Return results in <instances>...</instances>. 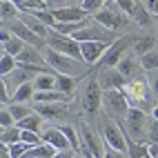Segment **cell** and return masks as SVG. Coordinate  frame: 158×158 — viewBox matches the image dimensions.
<instances>
[{"label": "cell", "mask_w": 158, "mask_h": 158, "mask_svg": "<svg viewBox=\"0 0 158 158\" xmlns=\"http://www.w3.org/2000/svg\"><path fill=\"white\" fill-rule=\"evenodd\" d=\"M102 143L107 147H111V149H116V152H123V154L129 152L127 134H125V129L114 118H107L102 125Z\"/></svg>", "instance_id": "3"}, {"label": "cell", "mask_w": 158, "mask_h": 158, "mask_svg": "<svg viewBox=\"0 0 158 158\" xmlns=\"http://www.w3.org/2000/svg\"><path fill=\"white\" fill-rule=\"evenodd\" d=\"M125 123H127V129H129L131 134H136V136H145L147 129H149V120L145 118L143 109H136V107H131V109L127 111Z\"/></svg>", "instance_id": "11"}, {"label": "cell", "mask_w": 158, "mask_h": 158, "mask_svg": "<svg viewBox=\"0 0 158 158\" xmlns=\"http://www.w3.org/2000/svg\"><path fill=\"white\" fill-rule=\"evenodd\" d=\"M56 82H58V91L69 94V96L73 94V89H76V78H73V76H62V73H58Z\"/></svg>", "instance_id": "30"}, {"label": "cell", "mask_w": 158, "mask_h": 158, "mask_svg": "<svg viewBox=\"0 0 158 158\" xmlns=\"http://www.w3.org/2000/svg\"><path fill=\"white\" fill-rule=\"evenodd\" d=\"M129 20H134L136 25H152V14H149V9H147V2H134V9H131V14H129Z\"/></svg>", "instance_id": "22"}, {"label": "cell", "mask_w": 158, "mask_h": 158, "mask_svg": "<svg viewBox=\"0 0 158 158\" xmlns=\"http://www.w3.org/2000/svg\"><path fill=\"white\" fill-rule=\"evenodd\" d=\"M7 147H9V145H7ZM9 152H11V158H25V154L29 152V145L20 140V143H16V145L9 147Z\"/></svg>", "instance_id": "35"}, {"label": "cell", "mask_w": 158, "mask_h": 158, "mask_svg": "<svg viewBox=\"0 0 158 158\" xmlns=\"http://www.w3.org/2000/svg\"><path fill=\"white\" fill-rule=\"evenodd\" d=\"M80 100H82L85 111H89V114H98L100 111V107H102V87H100L98 78H91V80L85 82Z\"/></svg>", "instance_id": "7"}, {"label": "cell", "mask_w": 158, "mask_h": 158, "mask_svg": "<svg viewBox=\"0 0 158 158\" xmlns=\"http://www.w3.org/2000/svg\"><path fill=\"white\" fill-rule=\"evenodd\" d=\"M109 47H111L109 43H80V49H82V62H85V65H94V62L102 60Z\"/></svg>", "instance_id": "12"}, {"label": "cell", "mask_w": 158, "mask_h": 158, "mask_svg": "<svg viewBox=\"0 0 158 158\" xmlns=\"http://www.w3.org/2000/svg\"><path fill=\"white\" fill-rule=\"evenodd\" d=\"M154 20H156V25H158V18H154Z\"/></svg>", "instance_id": "41"}, {"label": "cell", "mask_w": 158, "mask_h": 158, "mask_svg": "<svg viewBox=\"0 0 158 158\" xmlns=\"http://www.w3.org/2000/svg\"><path fill=\"white\" fill-rule=\"evenodd\" d=\"M0 127H2V129L16 127V120H14L11 111H9V107H2V111H0Z\"/></svg>", "instance_id": "34"}, {"label": "cell", "mask_w": 158, "mask_h": 158, "mask_svg": "<svg viewBox=\"0 0 158 158\" xmlns=\"http://www.w3.org/2000/svg\"><path fill=\"white\" fill-rule=\"evenodd\" d=\"M152 120H154V123H158V102L152 107Z\"/></svg>", "instance_id": "40"}, {"label": "cell", "mask_w": 158, "mask_h": 158, "mask_svg": "<svg viewBox=\"0 0 158 158\" xmlns=\"http://www.w3.org/2000/svg\"><path fill=\"white\" fill-rule=\"evenodd\" d=\"M43 54H45L47 65L54 69L56 73H62V76H76V73H85V71H87L82 60L69 58V56H65V54H58V51L49 49V47L43 49Z\"/></svg>", "instance_id": "1"}, {"label": "cell", "mask_w": 158, "mask_h": 158, "mask_svg": "<svg viewBox=\"0 0 158 158\" xmlns=\"http://www.w3.org/2000/svg\"><path fill=\"white\" fill-rule=\"evenodd\" d=\"M9 111H11L14 120H16V125H18L20 120H25V118H27V116L34 111V109L27 107V105H20V102H11V105H9Z\"/></svg>", "instance_id": "31"}, {"label": "cell", "mask_w": 158, "mask_h": 158, "mask_svg": "<svg viewBox=\"0 0 158 158\" xmlns=\"http://www.w3.org/2000/svg\"><path fill=\"white\" fill-rule=\"evenodd\" d=\"M0 16H2L5 23H7L9 18L20 16V9H18V5H16V0H2V2H0Z\"/></svg>", "instance_id": "27"}, {"label": "cell", "mask_w": 158, "mask_h": 158, "mask_svg": "<svg viewBox=\"0 0 158 158\" xmlns=\"http://www.w3.org/2000/svg\"><path fill=\"white\" fill-rule=\"evenodd\" d=\"M98 82H100L102 91H111V89L123 91V89H125V85H127V80H125V78H123L116 69H105L100 76H98Z\"/></svg>", "instance_id": "15"}, {"label": "cell", "mask_w": 158, "mask_h": 158, "mask_svg": "<svg viewBox=\"0 0 158 158\" xmlns=\"http://www.w3.org/2000/svg\"><path fill=\"white\" fill-rule=\"evenodd\" d=\"M62 134H65L67 136V140H69V147H71V149L73 152H80V145H82V140H80V134L76 131V129H73V127H69V125H62Z\"/></svg>", "instance_id": "28"}, {"label": "cell", "mask_w": 158, "mask_h": 158, "mask_svg": "<svg viewBox=\"0 0 158 158\" xmlns=\"http://www.w3.org/2000/svg\"><path fill=\"white\" fill-rule=\"evenodd\" d=\"M18 127L23 129V131H34V134H40V136H43V131L47 129L45 127V118H43V116H38L36 111H31L25 120H20Z\"/></svg>", "instance_id": "20"}, {"label": "cell", "mask_w": 158, "mask_h": 158, "mask_svg": "<svg viewBox=\"0 0 158 158\" xmlns=\"http://www.w3.org/2000/svg\"><path fill=\"white\" fill-rule=\"evenodd\" d=\"M147 9H149L152 18H158V0H152V2H147Z\"/></svg>", "instance_id": "37"}, {"label": "cell", "mask_w": 158, "mask_h": 158, "mask_svg": "<svg viewBox=\"0 0 158 158\" xmlns=\"http://www.w3.org/2000/svg\"><path fill=\"white\" fill-rule=\"evenodd\" d=\"M0 40H2V51L9 54V56H14V58H18L25 51V47H27L23 40L16 38V36H11V31H7V29L0 31Z\"/></svg>", "instance_id": "16"}, {"label": "cell", "mask_w": 158, "mask_h": 158, "mask_svg": "<svg viewBox=\"0 0 158 158\" xmlns=\"http://www.w3.org/2000/svg\"><path fill=\"white\" fill-rule=\"evenodd\" d=\"M80 138L87 145V149L94 154V158H105V145L100 143V138L89 127H85V125H82V129H80Z\"/></svg>", "instance_id": "18"}, {"label": "cell", "mask_w": 158, "mask_h": 158, "mask_svg": "<svg viewBox=\"0 0 158 158\" xmlns=\"http://www.w3.org/2000/svg\"><path fill=\"white\" fill-rule=\"evenodd\" d=\"M71 96L69 94H62V91H45V94H36L34 102L36 105H54V102H69Z\"/></svg>", "instance_id": "23"}, {"label": "cell", "mask_w": 158, "mask_h": 158, "mask_svg": "<svg viewBox=\"0 0 158 158\" xmlns=\"http://www.w3.org/2000/svg\"><path fill=\"white\" fill-rule=\"evenodd\" d=\"M123 94L127 96L129 105L136 109H140L145 102H149V96H152V85L149 80H145L143 76L134 78V80H127V85H125Z\"/></svg>", "instance_id": "4"}, {"label": "cell", "mask_w": 158, "mask_h": 158, "mask_svg": "<svg viewBox=\"0 0 158 158\" xmlns=\"http://www.w3.org/2000/svg\"><path fill=\"white\" fill-rule=\"evenodd\" d=\"M31 109H34L38 116H43L45 120H65L67 114H69V107L67 102H54V105H31Z\"/></svg>", "instance_id": "10"}, {"label": "cell", "mask_w": 158, "mask_h": 158, "mask_svg": "<svg viewBox=\"0 0 158 158\" xmlns=\"http://www.w3.org/2000/svg\"><path fill=\"white\" fill-rule=\"evenodd\" d=\"M102 109L109 114V118H123L127 116V111L131 109V105L127 100V96H125L123 91L118 89H111V91H102Z\"/></svg>", "instance_id": "5"}, {"label": "cell", "mask_w": 158, "mask_h": 158, "mask_svg": "<svg viewBox=\"0 0 158 158\" xmlns=\"http://www.w3.org/2000/svg\"><path fill=\"white\" fill-rule=\"evenodd\" d=\"M140 67H143L145 71H154V69H158V49L149 51L147 56L140 58Z\"/></svg>", "instance_id": "33"}, {"label": "cell", "mask_w": 158, "mask_h": 158, "mask_svg": "<svg viewBox=\"0 0 158 158\" xmlns=\"http://www.w3.org/2000/svg\"><path fill=\"white\" fill-rule=\"evenodd\" d=\"M154 49H158L154 36H138V38H134V47H131V51H134L138 58L147 56V54H149V51H154Z\"/></svg>", "instance_id": "21"}, {"label": "cell", "mask_w": 158, "mask_h": 158, "mask_svg": "<svg viewBox=\"0 0 158 158\" xmlns=\"http://www.w3.org/2000/svg\"><path fill=\"white\" fill-rule=\"evenodd\" d=\"M94 18H96V23H98L100 27L114 31V34H118V29H125V27L129 25V18L125 16L120 9H118V5L111 2V0H109L107 5H105L102 11H100V14H96Z\"/></svg>", "instance_id": "2"}, {"label": "cell", "mask_w": 158, "mask_h": 158, "mask_svg": "<svg viewBox=\"0 0 158 158\" xmlns=\"http://www.w3.org/2000/svg\"><path fill=\"white\" fill-rule=\"evenodd\" d=\"M43 143L51 145L56 152H67V149H71V147H69V140H67V136L62 134L60 127H47V129L43 131Z\"/></svg>", "instance_id": "14"}, {"label": "cell", "mask_w": 158, "mask_h": 158, "mask_svg": "<svg viewBox=\"0 0 158 158\" xmlns=\"http://www.w3.org/2000/svg\"><path fill=\"white\" fill-rule=\"evenodd\" d=\"M56 76H58V73H56L54 69H49V71H43V73H38V76H36V80H34L36 94H45V91H56V89H58Z\"/></svg>", "instance_id": "19"}, {"label": "cell", "mask_w": 158, "mask_h": 158, "mask_svg": "<svg viewBox=\"0 0 158 158\" xmlns=\"http://www.w3.org/2000/svg\"><path fill=\"white\" fill-rule=\"evenodd\" d=\"M105 158H129V156L123 154V152H116V149H111V147L105 145Z\"/></svg>", "instance_id": "36"}, {"label": "cell", "mask_w": 158, "mask_h": 158, "mask_svg": "<svg viewBox=\"0 0 158 158\" xmlns=\"http://www.w3.org/2000/svg\"><path fill=\"white\" fill-rule=\"evenodd\" d=\"M56 154H58V152H56L51 145L40 143V145H36V147H29V152L25 154V158H54Z\"/></svg>", "instance_id": "24"}, {"label": "cell", "mask_w": 158, "mask_h": 158, "mask_svg": "<svg viewBox=\"0 0 158 158\" xmlns=\"http://www.w3.org/2000/svg\"><path fill=\"white\" fill-rule=\"evenodd\" d=\"M54 158H78V154L73 152V149H67V152H58Z\"/></svg>", "instance_id": "38"}, {"label": "cell", "mask_w": 158, "mask_h": 158, "mask_svg": "<svg viewBox=\"0 0 158 158\" xmlns=\"http://www.w3.org/2000/svg\"><path fill=\"white\" fill-rule=\"evenodd\" d=\"M149 85H152V91H154L156 96H158V76H154V78L149 80Z\"/></svg>", "instance_id": "39"}, {"label": "cell", "mask_w": 158, "mask_h": 158, "mask_svg": "<svg viewBox=\"0 0 158 158\" xmlns=\"http://www.w3.org/2000/svg\"><path fill=\"white\" fill-rule=\"evenodd\" d=\"M47 47L58 51V54H65L69 58H76V60H82V49H80V43H76L71 36H62L58 31H51V36L47 38Z\"/></svg>", "instance_id": "6"}, {"label": "cell", "mask_w": 158, "mask_h": 158, "mask_svg": "<svg viewBox=\"0 0 158 158\" xmlns=\"http://www.w3.org/2000/svg\"><path fill=\"white\" fill-rule=\"evenodd\" d=\"M131 47H134V40H131V38H118V40H116V43L107 49L105 58L100 60L102 67H105V69H116V67H118V62L131 51Z\"/></svg>", "instance_id": "8"}, {"label": "cell", "mask_w": 158, "mask_h": 158, "mask_svg": "<svg viewBox=\"0 0 158 158\" xmlns=\"http://www.w3.org/2000/svg\"><path fill=\"white\" fill-rule=\"evenodd\" d=\"M2 29H7V31H11V36H16V38H20L25 45H29V47H36V49H40V47H47V43L43 38H38L34 31H31L23 20H11V25H5Z\"/></svg>", "instance_id": "9"}, {"label": "cell", "mask_w": 158, "mask_h": 158, "mask_svg": "<svg viewBox=\"0 0 158 158\" xmlns=\"http://www.w3.org/2000/svg\"><path fill=\"white\" fill-rule=\"evenodd\" d=\"M138 69H143V67H140V58L136 56L134 51H129V54L118 62V67H116V71H118L125 80H134V78H138Z\"/></svg>", "instance_id": "13"}, {"label": "cell", "mask_w": 158, "mask_h": 158, "mask_svg": "<svg viewBox=\"0 0 158 158\" xmlns=\"http://www.w3.org/2000/svg\"><path fill=\"white\" fill-rule=\"evenodd\" d=\"M18 65H29V67H49L47 65V60H45V54L40 49H36V47H25V51L20 54L18 58Z\"/></svg>", "instance_id": "17"}, {"label": "cell", "mask_w": 158, "mask_h": 158, "mask_svg": "<svg viewBox=\"0 0 158 158\" xmlns=\"http://www.w3.org/2000/svg\"><path fill=\"white\" fill-rule=\"evenodd\" d=\"M20 136H23V129L18 127H9V129H2L0 131V145H16V143H20Z\"/></svg>", "instance_id": "25"}, {"label": "cell", "mask_w": 158, "mask_h": 158, "mask_svg": "<svg viewBox=\"0 0 158 158\" xmlns=\"http://www.w3.org/2000/svg\"><path fill=\"white\" fill-rule=\"evenodd\" d=\"M78 5H80V9L87 16H96V14H100L102 9H105L107 2H102V0H82V2H78Z\"/></svg>", "instance_id": "29"}, {"label": "cell", "mask_w": 158, "mask_h": 158, "mask_svg": "<svg viewBox=\"0 0 158 158\" xmlns=\"http://www.w3.org/2000/svg\"><path fill=\"white\" fill-rule=\"evenodd\" d=\"M129 158H152L149 156V145H143V143H129Z\"/></svg>", "instance_id": "32"}, {"label": "cell", "mask_w": 158, "mask_h": 158, "mask_svg": "<svg viewBox=\"0 0 158 158\" xmlns=\"http://www.w3.org/2000/svg\"><path fill=\"white\" fill-rule=\"evenodd\" d=\"M16 69H18V60L2 51V56H0V73H2V78L5 76H11Z\"/></svg>", "instance_id": "26"}]
</instances>
